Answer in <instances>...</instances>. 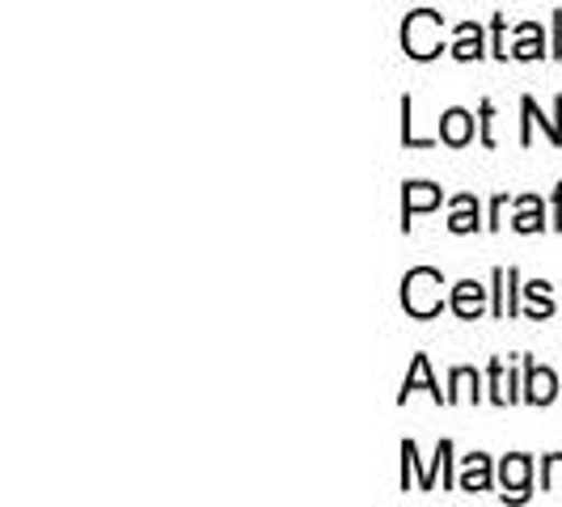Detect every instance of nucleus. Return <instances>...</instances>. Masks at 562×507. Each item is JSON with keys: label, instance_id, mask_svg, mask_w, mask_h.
I'll return each instance as SVG.
<instances>
[{"label": "nucleus", "instance_id": "obj_1", "mask_svg": "<svg viewBox=\"0 0 562 507\" xmlns=\"http://www.w3.org/2000/svg\"><path fill=\"white\" fill-rule=\"evenodd\" d=\"M440 271H431V267H419V271H411L406 280H402V305L406 313H415V317H431V313H440Z\"/></svg>", "mask_w": 562, "mask_h": 507}, {"label": "nucleus", "instance_id": "obj_2", "mask_svg": "<svg viewBox=\"0 0 562 507\" xmlns=\"http://www.w3.org/2000/svg\"><path fill=\"white\" fill-rule=\"evenodd\" d=\"M402 47L415 59L440 56V18L427 13V9L411 13V18H406V30H402Z\"/></svg>", "mask_w": 562, "mask_h": 507}, {"label": "nucleus", "instance_id": "obj_3", "mask_svg": "<svg viewBox=\"0 0 562 507\" xmlns=\"http://www.w3.org/2000/svg\"><path fill=\"white\" fill-rule=\"evenodd\" d=\"M482 301H486V288H479L474 280H465V283H457L452 288V309H457V317H479L482 313Z\"/></svg>", "mask_w": 562, "mask_h": 507}, {"label": "nucleus", "instance_id": "obj_4", "mask_svg": "<svg viewBox=\"0 0 562 507\" xmlns=\"http://www.w3.org/2000/svg\"><path fill=\"white\" fill-rule=\"evenodd\" d=\"M440 136L461 148V144L474 136V119H470L465 111H449L445 119H440Z\"/></svg>", "mask_w": 562, "mask_h": 507}, {"label": "nucleus", "instance_id": "obj_5", "mask_svg": "<svg viewBox=\"0 0 562 507\" xmlns=\"http://www.w3.org/2000/svg\"><path fill=\"white\" fill-rule=\"evenodd\" d=\"M436 203H440V187L411 182V187H406V225H411V216H415V212H427V207H436Z\"/></svg>", "mask_w": 562, "mask_h": 507}, {"label": "nucleus", "instance_id": "obj_6", "mask_svg": "<svg viewBox=\"0 0 562 507\" xmlns=\"http://www.w3.org/2000/svg\"><path fill=\"white\" fill-rule=\"evenodd\" d=\"M499 478H504V486L520 499L525 495V486H529V457H507L504 470H499Z\"/></svg>", "mask_w": 562, "mask_h": 507}, {"label": "nucleus", "instance_id": "obj_7", "mask_svg": "<svg viewBox=\"0 0 562 507\" xmlns=\"http://www.w3.org/2000/svg\"><path fill=\"white\" fill-rule=\"evenodd\" d=\"M415 390H427V394L440 402V385H431L427 356H415V368H411V376H406V385H402V402H406V394H415Z\"/></svg>", "mask_w": 562, "mask_h": 507}, {"label": "nucleus", "instance_id": "obj_8", "mask_svg": "<svg viewBox=\"0 0 562 507\" xmlns=\"http://www.w3.org/2000/svg\"><path fill=\"white\" fill-rule=\"evenodd\" d=\"M554 394H559V381H554V372H550V368H529V402L546 406V402H550Z\"/></svg>", "mask_w": 562, "mask_h": 507}, {"label": "nucleus", "instance_id": "obj_9", "mask_svg": "<svg viewBox=\"0 0 562 507\" xmlns=\"http://www.w3.org/2000/svg\"><path fill=\"white\" fill-rule=\"evenodd\" d=\"M491 486V465H486V457L474 452L470 461H465V474H461V491H486Z\"/></svg>", "mask_w": 562, "mask_h": 507}, {"label": "nucleus", "instance_id": "obj_10", "mask_svg": "<svg viewBox=\"0 0 562 507\" xmlns=\"http://www.w3.org/2000/svg\"><path fill=\"white\" fill-rule=\"evenodd\" d=\"M449 228L452 233H470V228H479V203H474L470 195L457 199V212H452Z\"/></svg>", "mask_w": 562, "mask_h": 507}, {"label": "nucleus", "instance_id": "obj_11", "mask_svg": "<svg viewBox=\"0 0 562 507\" xmlns=\"http://www.w3.org/2000/svg\"><path fill=\"white\" fill-rule=\"evenodd\" d=\"M452 56H457V59H479L482 56V34H479V26H461V43L452 47Z\"/></svg>", "mask_w": 562, "mask_h": 507}, {"label": "nucleus", "instance_id": "obj_12", "mask_svg": "<svg viewBox=\"0 0 562 507\" xmlns=\"http://www.w3.org/2000/svg\"><path fill=\"white\" fill-rule=\"evenodd\" d=\"M520 207H525V212L516 216V228H520V233H537V228H541V212H537V199H525Z\"/></svg>", "mask_w": 562, "mask_h": 507}, {"label": "nucleus", "instance_id": "obj_13", "mask_svg": "<svg viewBox=\"0 0 562 507\" xmlns=\"http://www.w3.org/2000/svg\"><path fill=\"white\" fill-rule=\"evenodd\" d=\"M491 381H495V402H512V397H516L504 381V364H491Z\"/></svg>", "mask_w": 562, "mask_h": 507}, {"label": "nucleus", "instance_id": "obj_14", "mask_svg": "<svg viewBox=\"0 0 562 507\" xmlns=\"http://www.w3.org/2000/svg\"><path fill=\"white\" fill-rule=\"evenodd\" d=\"M533 38H537V26H525V43H520V47H516V56H520V59H533V56H541V47H537Z\"/></svg>", "mask_w": 562, "mask_h": 507}, {"label": "nucleus", "instance_id": "obj_15", "mask_svg": "<svg viewBox=\"0 0 562 507\" xmlns=\"http://www.w3.org/2000/svg\"><path fill=\"white\" fill-rule=\"evenodd\" d=\"M546 486H550V491H562V457H550V465H546Z\"/></svg>", "mask_w": 562, "mask_h": 507}]
</instances>
